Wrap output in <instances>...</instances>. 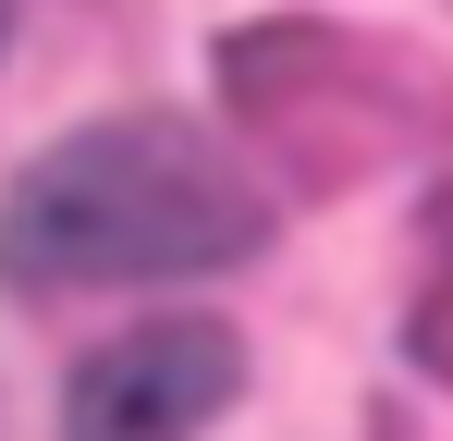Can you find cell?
Masks as SVG:
<instances>
[{"instance_id": "cell-1", "label": "cell", "mask_w": 453, "mask_h": 441, "mask_svg": "<svg viewBox=\"0 0 453 441\" xmlns=\"http://www.w3.org/2000/svg\"><path fill=\"white\" fill-rule=\"evenodd\" d=\"M270 233L257 184L172 111H123L37 147L0 197V294H86V282H196Z\"/></svg>"}, {"instance_id": "cell-2", "label": "cell", "mask_w": 453, "mask_h": 441, "mask_svg": "<svg viewBox=\"0 0 453 441\" xmlns=\"http://www.w3.org/2000/svg\"><path fill=\"white\" fill-rule=\"evenodd\" d=\"M233 392H245V344H233L221 319H184V306H172V319L111 331V344L74 368L62 441H196Z\"/></svg>"}, {"instance_id": "cell-3", "label": "cell", "mask_w": 453, "mask_h": 441, "mask_svg": "<svg viewBox=\"0 0 453 441\" xmlns=\"http://www.w3.org/2000/svg\"><path fill=\"white\" fill-rule=\"evenodd\" d=\"M0 37H12V0H0Z\"/></svg>"}]
</instances>
